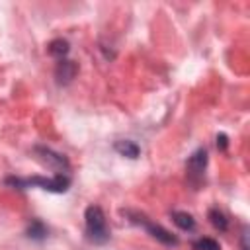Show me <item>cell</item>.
Returning a JSON list of instances; mask_svg holds the SVG:
<instances>
[{
	"label": "cell",
	"instance_id": "cell-1",
	"mask_svg": "<svg viewBox=\"0 0 250 250\" xmlns=\"http://www.w3.org/2000/svg\"><path fill=\"white\" fill-rule=\"evenodd\" d=\"M6 186L18 188V189H27V188H39L51 193H64L70 188V174H55L51 178L45 176H31V178H16L10 176L4 180Z\"/></svg>",
	"mask_w": 250,
	"mask_h": 250
},
{
	"label": "cell",
	"instance_id": "cell-2",
	"mask_svg": "<svg viewBox=\"0 0 250 250\" xmlns=\"http://www.w3.org/2000/svg\"><path fill=\"white\" fill-rule=\"evenodd\" d=\"M84 230L86 238L92 244H105L109 240V227L105 221V213L100 205H88L84 211Z\"/></svg>",
	"mask_w": 250,
	"mask_h": 250
},
{
	"label": "cell",
	"instance_id": "cell-3",
	"mask_svg": "<svg viewBox=\"0 0 250 250\" xmlns=\"http://www.w3.org/2000/svg\"><path fill=\"white\" fill-rule=\"evenodd\" d=\"M123 215H125L133 225H139L141 229H145V230H146L154 240L162 242L164 246H176V244H178V238H176L170 230H166L164 227H160V225L152 223L146 215H143V213H139V211H131V209L123 211Z\"/></svg>",
	"mask_w": 250,
	"mask_h": 250
},
{
	"label": "cell",
	"instance_id": "cell-4",
	"mask_svg": "<svg viewBox=\"0 0 250 250\" xmlns=\"http://www.w3.org/2000/svg\"><path fill=\"white\" fill-rule=\"evenodd\" d=\"M33 154H35V158H37L41 164H45V166H49L51 170H55V174H68V170H70L68 158H66L64 154H61V152H55V150L49 148V146L35 145V146H33Z\"/></svg>",
	"mask_w": 250,
	"mask_h": 250
},
{
	"label": "cell",
	"instance_id": "cell-5",
	"mask_svg": "<svg viewBox=\"0 0 250 250\" xmlns=\"http://www.w3.org/2000/svg\"><path fill=\"white\" fill-rule=\"evenodd\" d=\"M207 150L205 148H197L195 152L189 154L188 162H186V176H188V182L193 186V188H199V184L203 182V176H205V168H207Z\"/></svg>",
	"mask_w": 250,
	"mask_h": 250
},
{
	"label": "cell",
	"instance_id": "cell-6",
	"mask_svg": "<svg viewBox=\"0 0 250 250\" xmlns=\"http://www.w3.org/2000/svg\"><path fill=\"white\" fill-rule=\"evenodd\" d=\"M76 70H78L76 62H72L68 59H59L57 61V66H55V78H57V82L61 86H66L76 76Z\"/></svg>",
	"mask_w": 250,
	"mask_h": 250
},
{
	"label": "cell",
	"instance_id": "cell-7",
	"mask_svg": "<svg viewBox=\"0 0 250 250\" xmlns=\"http://www.w3.org/2000/svg\"><path fill=\"white\" fill-rule=\"evenodd\" d=\"M113 148H115V152H119V154H121V156H125V158H139V154H141L139 145H137L135 141H131V139L115 141Z\"/></svg>",
	"mask_w": 250,
	"mask_h": 250
},
{
	"label": "cell",
	"instance_id": "cell-8",
	"mask_svg": "<svg viewBox=\"0 0 250 250\" xmlns=\"http://www.w3.org/2000/svg\"><path fill=\"white\" fill-rule=\"evenodd\" d=\"M170 217H172V223L182 230H193L195 229V219L186 211H172Z\"/></svg>",
	"mask_w": 250,
	"mask_h": 250
},
{
	"label": "cell",
	"instance_id": "cell-9",
	"mask_svg": "<svg viewBox=\"0 0 250 250\" xmlns=\"http://www.w3.org/2000/svg\"><path fill=\"white\" fill-rule=\"evenodd\" d=\"M68 51H70V45H68L66 39H53V41L49 43V53H51L57 61H59V59H66Z\"/></svg>",
	"mask_w": 250,
	"mask_h": 250
},
{
	"label": "cell",
	"instance_id": "cell-10",
	"mask_svg": "<svg viewBox=\"0 0 250 250\" xmlns=\"http://www.w3.org/2000/svg\"><path fill=\"white\" fill-rule=\"evenodd\" d=\"M209 223L217 229V230H221V232H225L227 229H229V219H227V215L223 213V211H219L217 207H213V209H209Z\"/></svg>",
	"mask_w": 250,
	"mask_h": 250
},
{
	"label": "cell",
	"instance_id": "cell-11",
	"mask_svg": "<svg viewBox=\"0 0 250 250\" xmlns=\"http://www.w3.org/2000/svg\"><path fill=\"white\" fill-rule=\"evenodd\" d=\"M27 236H29L31 240H43V238L47 236V227H45L39 219H33V221L29 223V227H27Z\"/></svg>",
	"mask_w": 250,
	"mask_h": 250
},
{
	"label": "cell",
	"instance_id": "cell-12",
	"mask_svg": "<svg viewBox=\"0 0 250 250\" xmlns=\"http://www.w3.org/2000/svg\"><path fill=\"white\" fill-rule=\"evenodd\" d=\"M193 250H221L219 242L215 238H209V236H201L197 240H193Z\"/></svg>",
	"mask_w": 250,
	"mask_h": 250
},
{
	"label": "cell",
	"instance_id": "cell-13",
	"mask_svg": "<svg viewBox=\"0 0 250 250\" xmlns=\"http://www.w3.org/2000/svg\"><path fill=\"white\" fill-rule=\"evenodd\" d=\"M217 146H219L221 150H225V148L229 146V139H227V135H225V133L217 135Z\"/></svg>",
	"mask_w": 250,
	"mask_h": 250
}]
</instances>
